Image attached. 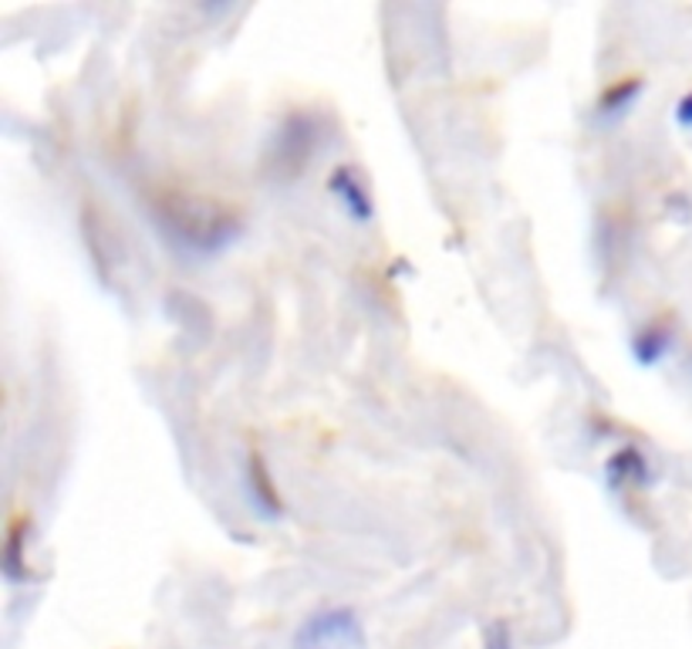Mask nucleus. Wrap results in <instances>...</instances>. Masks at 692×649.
Instances as JSON below:
<instances>
[{"instance_id": "1", "label": "nucleus", "mask_w": 692, "mask_h": 649, "mask_svg": "<svg viewBox=\"0 0 692 649\" xmlns=\"http://www.w3.org/2000/svg\"><path fill=\"white\" fill-rule=\"evenodd\" d=\"M291 649H365V629L352 609H321L298 629Z\"/></svg>"}, {"instance_id": "8", "label": "nucleus", "mask_w": 692, "mask_h": 649, "mask_svg": "<svg viewBox=\"0 0 692 649\" xmlns=\"http://www.w3.org/2000/svg\"><path fill=\"white\" fill-rule=\"evenodd\" d=\"M483 649H513V636H510V626L507 622H490L483 629Z\"/></svg>"}, {"instance_id": "7", "label": "nucleus", "mask_w": 692, "mask_h": 649, "mask_svg": "<svg viewBox=\"0 0 692 649\" xmlns=\"http://www.w3.org/2000/svg\"><path fill=\"white\" fill-rule=\"evenodd\" d=\"M250 483H253V495L261 498V505H264V508L281 511L278 495H274V480H268V477H264V463H261V457H253V463H250Z\"/></svg>"}, {"instance_id": "3", "label": "nucleus", "mask_w": 692, "mask_h": 649, "mask_svg": "<svg viewBox=\"0 0 692 649\" xmlns=\"http://www.w3.org/2000/svg\"><path fill=\"white\" fill-rule=\"evenodd\" d=\"M609 483L615 487V491H622V487H649V460L639 447H622L612 453L609 460Z\"/></svg>"}, {"instance_id": "6", "label": "nucleus", "mask_w": 692, "mask_h": 649, "mask_svg": "<svg viewBox=\"0 0 692 649\" xmlns=\"http://www.w3.org/2000/svg\"><path fill=\"white\" fill-rule=\"evenodd\" d=\"M642 89H645V81L639 74H625V78L609 81V86H604L601 96H598V116H622V112H629L639 102Z\"/></svg>"}, {"instance_id": "2", "label": "nucleus", "mask_w": 692, "mask_h": 649, "mask_svg": "<svg viewBox=\"0 0 692 649\" xmlns=\"http://www.w3.org/2000/svg\"><path fill=\"white\" fill-rule=\"evenodd\" d=\"M328 193L338 200L344 217H352L355 223H372L375 217V200L365 183V177L352 167V162H341L328 177Z\"/></svg>"}, {"instance_id": "9", "label": "nucleus", "mask_w": 692, "mask_h": 649, "mask_svg": "<svg viewBox=\"0 0 692 649\" xmlns=\"http://www.w3.org/2000/svg\"><path fill=\"white\" fill-rule=\"evenodd\" d=\"M675 122H679L682 129H692V89L675 102Z\"/></svg>"}, {"instance_id": "4", "label": "nucleus", "mask_w": 692, "mask_h": 649, "mask_svg": "<svg viewBox=\"0 0 692 649\" xmlns=\"http://www.w3.org/2000/svg\"><path fill=\"white\" fill-rule=\"evenodd\" d=\"M28 535H31V518L28 515H14L8 521V541H4V572L11 582H24L28 579Z\"/></svg>"}, {"instance_id": "5", "label": "nucleus", "mask_w": 692, "mask_h": 649, "mask_svg": "<svg viewBox=\"0 0 692 649\" xmlns=\"http://www.w3.org/2000/svg\"><path fill=\"white\" fill-rule=\"evenodd\" d=\"M672 349V324L662 321H645L642 329L632 336V356L639 366H655L669 356Z\"/></svg>"}]
</instances>
